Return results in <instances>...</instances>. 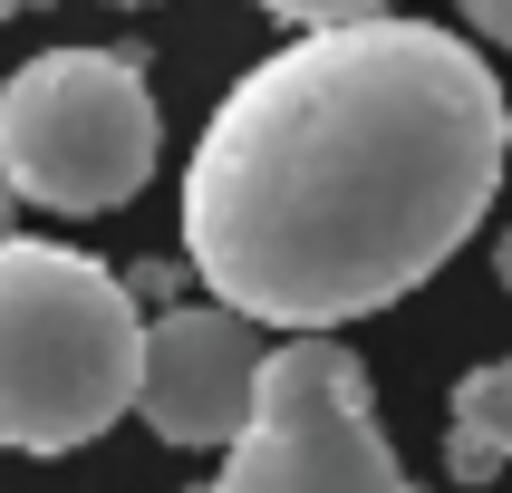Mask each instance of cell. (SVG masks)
I'll list each match as a JSON object with an SVG mask.
<instances>
[{
	"instance_id": "52a82bcc",
	"label": "cell",
	"mask_w": 512,
	"mask_h": 493,
	"mask_svg": "<svg viewBox=\"0 0 512 493\" xmlns=\"http://www.w3.org/2000/svg\"><path fill=\"white\" fill-rule=\"evenodd\" d=\"M271 20H290V29H339V20H377L387 0H261Z\"/></svg>"
},
{
	"instance_id": "30bf717a",
	"label": "cell",
	"mask_w": 512,
	"mask_h": 493,
	"mask_svg": "<svg viewBox=\"0 0 512 493\" xmlns=\"http://www.w3.org/2000/svg\"><path fill=\"white\" fill-rule=\"evenodd\" d=\"M0 242H10V184H0Z\"/></svg>"
},
{
	"instance_id": "5b68a950",
	"label": "cell",
	"mask_w": 512,
	"mask_h": 493,
	"mask_svg": "<svg viewBox=\"0 0 512 493\" xmlns=\"http://www.w3.org/2000/svg\"><path fill=\"white\" fill-rule=\"evenodd\" d=\"M252 377H261V329L223 300L145 319L136 348V416L165 445H232V426L252 416Z\"/></svg>"
},
{
	"instance_id": "7c38bea8",
	"label": "cell",
	"mask_w": 512,
	"mask_h": 493,
	"mask_svg": "<svg viewBox=\"0 0 512 493\" xmlns=\"http://www.w3.org/2000/svg\"><path fill=\"white\" fill-rule=\"evenodd\" d=\"M116 10H145V0H116Z\"/></svg>"
},
{
	"instance_id": "6da1fadb",
	"label": "cell",
	"mask_w": 512,
	"mask_h": 493,
	"mask_svg": "<svg viewBox=\"0 0 512 493\" xmlns=\"http://www.w3.org/2000/svg\"><path fill=\"white\" fill-rule=\"evenodd\" d=\"M503 78L435 20H339L223 87L184 165V261L252 329L397 310L493 213Z\"/></svg>"
},
{
	"instance_id": "3957f363",
	"label": "cell",
	"mask_w": 512,
	"mask_h": 493,
	"mask_svg": "<svg viewBox=\"0 0 512 493\" xmlns=\"http://www.w3.org/2000/svg\"><path fill=\"white\" fill-rule=\"evenodd\" d=\"M155 87L126 49H39L0 78V184L39 213H116L155 174Z\"/></svg>"
},
{
	"instance_id": "7a4b0ae2",
	"label": "cell",
	"mask_w": 512,
	"mask_h": 493,
	"mask_svg": "<svg viewBox=\"0 0 512 493\" xmlns=\"http://www.w3.org/2000/svg\"><path fill=\"white\" fill-rule=\"evenodd\" d=\"M145 310L68 242H0V445L78 455L136 406Z\"/></svg>"
},
{
	"instance_id": "8fae6325",
	"label": "cell",
	"mask_w": 512,
	"mask_h": 493,
	"mask_svg": "<svg viewBox=\"0 0 512 493\" xmlns=\"http://www.w3.org/2000/svg\"><path fill=\"white\" fill-rule=\"evenodd\" d=\"M10 10H29V0H0V20H10Z\"/></svg>"
},
{
	"instance_id": "9c48e42d",
	"label": "cell",
	"mask_w": 512,
	"mask_h": 493,
	"mask_svg": "<svg viewBox=\"0 0 512 493\" xmlns=\"http://www.w3.org/2000/svg\"><path fill=\"white\" fill-rule=\"evenodd\" d=\"M493 281L512 290V232H503V242H493Z\"/></svg>"
},
{
	"instance_id": "277c9868",
	"label": "cell",
	"mask_w": 512,
	"mask_h": 493,
	"mask_svg": "<svg viewBox=\"0 0 512 493\" xmlns=\"http://www.w3.org/2000/svg\"><path fill=\"white\" fill-rule=\"evenodd\" d=\"M213 493H416V484L377 426L368 368L329 329H300V339L261 348L252 416L232 426Z\"/></svg>"
},
{
	"instance_id": "8992f818",
	"label": "cell",
	"mask_w": 512,
	"mask_h": 493,
	"mask_svg": "<svg viewBox=\"0 0 512 493\" xmlns=\"http://www.w3.org/2000/svg\"><path fill=\"white\" fill-rule=\"evenodd\" d=\"M512 464V358L464 368L455 387V426H445V474L455 484H493Z\"/></svg>"
},
{
	"instance_id": "ba28073f",
	"label": "cell",
	"mask_w": 512,
	"mask_h": 493,
	"mask_svg": "<svg viewBox=\"0 0 512 493\" xmlns=\"http://www.w3.org/2000/svg\"><path fill=\"white\" fill-rule=\"evenodd\" d=\"M464 20H474V39L512 49V0H464Z\"/></svg>"
}]
</instances>
